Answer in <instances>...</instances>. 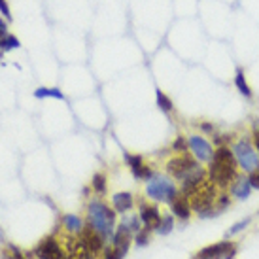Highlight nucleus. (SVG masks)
Masks as SVG:
<instances>
[{
  "label": "nucleus",
  "mask_w": 259,
  "mask_h": 259,
  "mask_svg": "<svg viewBox=\"0 0 259 259\" xmlns=\"http://www.w3.org/2000/svg\"><path fill=\"white\" fill-rule=\"evenodd\" d=\"M34 97H36V99H48V97H51V99H57V101H65V95L61 93L59 89H55V87H51V89L40 87V89L34 91Z\"/></svg>",
  "instance_id": "18"
},
{
  "label": "nucleus",
  "mask_w": 259,
  "mask_h": 259,
  "mask_svg": "<svg viewBox=\"0 0 259 259\" xmlns=\"http://www.w3.org/2000/svg\"><path fill=\"white\" fill-rule=\"evenodd\" d=\"M170 210L174 212V216L180 218V220H189V216H191V202H189V197H186V195H176L174 197V201L170 202Z\"/></svg>",
  "instance_id": "13"
},
{
  "label": "nucleus",
  "mask_w": 259,
  "mask_h": 259,
  "mask_svg": "<svg viewBox=\"0 0 259 259\" xmlns=\"http://www.w3.org/2000/svg\"><path fill=\"white\" fill-rule=\"evenodd\" d=\"M133 176H135V178H138V180H146V182H148V180H151V178H153L155 174H153V170H151V168L148 165H142L137 170V172L133 174Z\"/></svg>",
  "instance_id": "23"
},
{
  "label": "nucleus",
  "mask_w": 259,
  "mask_h": 259,
  "mask_svg": "<svg viewBox=\"0 0 259 259\" xmlns=\"http://www.w3.org/2000/svg\"><path fill=\"white\" fill-rule=\"evenodd\" d=\"M0 12H2V15L6 17L8 21L12 19V14H10V8H8V2H6V0H0Z\"/></svg>",
  "instance_id": "31"
},
{
  "label": "nucleus",
  "mask_w": 259,
  "mask_h": 259,
  "mask_svg": "<svg viewBox=\"0 0 259 259\" xmlns=\"http://www.w3.org/2000/svg\"><path fill=\"white\" fill-rule=\"evenodd\" d=\"M208 180L212 184H216L218 187H227L231 182H235L238 176V163L233 150H229L227 146H220L212 159L208 161Z\"/></svg>",
  "instance_id": "1"
},
{
  "label": "nucleus",
  "mask_w": 259,
  "mask_h": 259,
  "mask_svg": "<svg viewBox=\"0 0 259 259\" xmlns=\"http://www.w3.org/2000/svg\"><path fill=\"white\" fill-rule=\"evenodd\" d=\"M87 216H89V225L93 227L99 235L108 238L114 235V225H115V212L108 208L104 202L93 201L87 208Z\"/></svg>",
  "instance_id": "3"
},
{
  "label": "nucleus",
  "mask_w": 259,
  "mask_h": 259,
  "mask_svg": "<svg viewBox=\"0 0 259 259\" xmlns=\"http://www.w3.org/2000/svg\"><path fill=\"white\" fill-rule=\"evenodd\" d=\"M112 202H114V208L117 210V212H121V214L129 212V210L133 208V204H135L131 193H115L114 197H112Z\"/></svg>",
  "instance_id": "15"
},
{
  "label": "nucleus",
  "mask_w": 259,
  "mask_h": 259,
  "mask_svg": "<svg viewBox=\"0 0 259 259\" xmlns=\"http://www.w3.org/2000/svg\"><path fill=\"white\" fill-rule=\"evenodd\" d=\"M65 246H66V250H65L66 259H91V253L87 252V248L81 238L68 237Z\"/></svg>",
  "instance_id": "10"
},
{
  "label": "nucleus",
  "mask_w": 259,
  "mask_h": 259,
  "mask_svg": "<svg viewBox=\"0 0 259 259\" xmlns=\"http://www.w3.org/2000/svg\"><path fill=\"white\" fill-rule=\"evenodd\" d=\"M150 240V229H140L137 233V244L138 246H146Z\"/></svg>",
  "instance_id": "27"
},
{
  "label": "nucleus",
  "mask_w": 259,
  "mask_h": 259,
  "mask_svg": "<svg viewBox=\"0 0 259 259\" xmlns=\"http://www.w3.org/2000/svg\"><path fill=\"white\" fill-rule=\"evenodd\" d=\"M104 259H123V253L117 250V248H108L106 252H104Z\"/></svg>",
  "instance_id": "28"
},
{
  "label": "nucleus",
  "mask_w": 259,
  "mask_h": 259,
  "mask_svg": "<svg viewBox=\"0 0 259 259\" xmlns=\"http://www.w3.org/2000/svg\"><path fill=\"white\" fill-rule=\"evenodd\" d=\"M253 146H255V150L259 153V123L255 121L253 123Z\"/></svg>",
  "instance_id": "32"
},
{
  "label": "nucleus",
  "mask_w": 259,
  "mask_h": 259,
  "mask_svg": "<svg viewBox=\"0 0 259 259\" xmlns=\"http://www.w3.org/2000/svg\"><path fill=\"white\" fill-rule=\"evenodd\" d=\"M199 168H201V166H199V163H197V159L189 157L187 153H180L178 157L170 159V161L166 163V170H168V174L174 176L176 180H180V182L189 178V176L197 172Z\"/></svg>",
  "instance_id": "6"
},
{
  "label": "nucleus",
  "mask_w": 259,
  "mask_h": 259,
  "mask_svg": "<svg viewBox=\"0 0 259 259\" xmlns=\"http://www.w3.org/2000/svg\"><path fill=\"white\" fill-rule=\"evenodd\" d=\"M201 129L204 131V133H210V131H214V127H212L210 123H202V125H201Z\"/></svg>",
  "instance_id": "34"
},
{
  "label": "nucleus",
  "mask_w": 259,
  "mask_h": 259,
  "mask_svg": "<svg viewBox=\"0 0 259 259\" xmlns=\"http://www.w3.org/2000/svg\"><path fill=\"white\" fill-rule=\"evenodd\" d=\"M140 220L146 225V229H157L159 223H161V212H159L157 206H148V204H142L140 206Z\"/></svg>",
  "instance_id": "11"
},
{
  "label": "nucleus",
  "mask_w": 259,
  "mask_h": 259,
  "mask_svg": "<svg viewBox=\"0 0 259 259\" xmlns=\"http://www.w3.org/2000/svg\"><path fill=\"white\" fill-rule=\"evenodd\" d=\"M155 101H157V106L163 110V112H172V108H174L172 101H170L163 91H157V93H155Z\"/></svg>",
  "instance_id": "19"
},
{
  "label": "nucleus",
  "mask_w": 259,
  "mask_h": 259,
  "mask_svg": "<svg viewBox=\"0 0 259 259\" xmlns=\"http://www.w3.org/2000/svg\"><path fill=\"white\" fill-rule=\"evenodd\" d=\"M235 253H237V248L233 246V242L222 240V242L202 248L201 252L195 255V259H231L235 257Z\"/></svg>",
  "instance_id": "7"
},
{
  "label": "nucleus",
  "mask_w": 259,
  "mask_h": 259,
  "mask_svg": "<svg viewBox=\"0 0 259 259\" xmlns=\"http://www.w3.org/2000/svg\"><path fill=\"white\" fill-rule=\"evenodd\" d=\"M174 227V220L170 216H165L163 220H161V223H159V227L155 231H157L159 235H166V233H170Z\"/></svg>",
  "instance_id": "22"
},
{
  "label": "nucleus",
  "mask_w": 259,
  "mask_h": 259,
  "mask_svg": "<svg viewBox=\"0 0 259 259\" xmlns=\"http://www.w3.org/2000/svg\"><path fill=\"white\" fill-rule=\"evenodd\" d=\"M131 235H133V231L129 229V225L123 222L119 227H117V233L112 235V242H114V248H117L119 252L125 255L127 250H129V244H131Z\"/></svg>",
  "instance_id": "12"
},
{
  "label": "nucleus",
  "mask_w": 259,
  "mask_h": 259,
  "mask_svg": "<svg viewBox=\"0 0 259 259\" xmlns=\"http://www.w3.org/2000/svg\"><path fill=\"white\" fill-rule=\"evenodd\" d=\"M146 193L153 201H165L172 202L174 197L178 195V189L174 186V182H170L165 176H153L151 180H148V187Z\"/></svg>",
  "instance_id": "5"
},
{
  "label": "nucleus",
  "mask_w": 259,
  "mask_h": 259,
  "mask_svg": "<svg viewBox=\"0 0 259 259\" xmlns=\"http://www.w3.org/2000/svg\"><path fill=\"white\" fill-rule=\"evenodd\" d=\"M8 36L6 32V23H2V19H0V48H2V42H4V38Z\"/></svg>",
  "instance_id": "33"
},
{
  "label": "nucleus",
  "mask_w": 259,
  "mask_h": 259,
  "mask_svg": "<svg viewBox=\"0 0 259 259\" xmlns=\"http://www.w3.org/2000/svg\"><path fill=\"white\" fill-rule=\"evenodd\" d=\"M63 225H65V229L68 231V233H72V235H81V231H83V222H81L78 216H74V214L63 216Z\"/></svg>",
  "instance_id": "16"
},
{
  "label": "nucleus",
  "mask_w": 259,
  "mask_h": 259,
  "mask_svg": "<svg viewBox=\"0 0 259 259\" xmlns=\"http://www.w3.org/2000/svg\"><path fill=\"white\" fill-rule=\"evenodd\" d=\"M248 180H250V184H252L253 189H259V166L253 170L250 176H248Z\"/></svg>",
  "instance_id": "30"
},
{
  "label": "nucleus",
  "mask_w": 259,
  "mask_h": 259,
  "mask_svg": "<svg viewBox=\"0 0 259 259\" xmlns=\"http://www.w3.org/2000/svg\"><path fill=\"white\" fill-rule=\"evenodd\" d=\"M187 148H189V144L186 142V138L176 137V140H174V144H172V150L176 151V153H186Z\"/></svg>",
  "instance_id": "25"
},
{
  "label": "nucleus",
  "mask_w": 259,
  "mask_h": 259,
  "mask_svg": "<svg viewBox=\"0 0 259 259\" xmlns=\"http://www.w3.org/2000/svg\"><path fill=\"white\" fill-rule=\"evenodd\" d=\"M125 161H127V165H129L131 172H133V174L137 172L138 168L144 165V163H142V157H140V155H131V153H125Z\"/></svg>",
  "instance_id": "21"
},
{
  "label": "nucleus",
  "mask_w": 259,
  "mask_h": 259,
  "mask_svg": "<svg viewBox=\"0 0 259 259\" xmlns=\"http://www.w3.org/2000/svg\"><path fill=\"white\" fill-rule=\"evenodd\" d=\"M91 186H93V189L97 191V193H104L106 191V176L101 172H97L93 176V182H91Z\"/></svg>",
  "instance_id": "20"
},
{
  "label": "nucleus",
  "mask_w": 259,
  "mask_h": 259,
  "mask_svg": "<svg viewBox=\"0 0 259 259\" xmlns=\"http://www.w3.org/2000/svg\"><path fill=\"white\" fill-rule=\"evenodd\" d=\"M79 238L83 240L87 252L91 253V255H97V253L104 248V237H102V235H99V233H97L91 225H89V227H83V231H81Z\"/></svg>",
  "instance_id": "9"
},
{
  "label": "nucleus",
  "mask_w": 259,
  "mask_h": 259,
  "mask_svg": "<svg viewBox=\"0 0 259 259\" xmlns=\"http://www.w3.org/2000/svg\"><path fill=\"white\" fill-rule=\"evenodd\" d=\"M233 153L237 157L238 168L244 172L252 174L255 168L259 166V153L255 150V146L248 140V138H240L233 146Z\"/></svg>",
  "instance_id": "4"
},
{
  "label": "nucleus",
  "mask_w": 259,
  "mask_h": 259,
  "mask_svg": "<svg viewBox=\"0 0 259 259\" xmlns=\"http://www.w3.org/2000/svg\"><path fill=\"white\" fill-rule=\"evenodd\" d=\"M235 85H237L238 93L244 95L246 99L252 97V89H250L248 81H246V76H244V72H242V68H237V74H235Z\"/></svg>",
  "instance_id": "17"
},
{
  "label": "nucleus",
  "mask_w": 259,
  "mask_h": 259,
  "mask_svg": "<svg viewBox=\"0 0 259 259\" xmlns=\"http://www.w3.org/2000/svg\"><path fill=\"white\" fill-rule=\"evenodd\" d=\"M252 189L253 187L250 184V180L244 178V176H237L235 182L231 184V193H233V197H237V199H248L250 193H252Z\"/></svg>",
  "instance_id": "14"
},
{
  "label": "nucleus",
  "mask_w": 259,
  "mask_h": 259,
  "mask_svg": "<svg viewBox=\"0 0 259 259\" xmlns=\"http://www.w3.org/2000/svg\"><path fill=\"white\" fill-rule=\"evenodd\" d=\"M229 195H225V193H223V195H220V197H218V199H216V204H218V206H216V210H223V208H227V206H229Z\"/></svg>",
  "instance_id": "29"
},
{
  "label": "nucleus",
  "mask_w": 259,
  "mask_h": 259,
  "mask_svg": "<svg viewBox=\"0 0 259 259\" xmlns=\"http://www.w3.org/2000/svg\"><path fill=\"white\" fill-rule=\"evenodd\" d=\"M216 199H218V186L210 180L202 182L201 186L189 195L191 208L199 214V218H210L216 214Z\"/></svg>",
  "instance_id": "2"
},
{
  "label": "nucleus",
  "mask_w": 259,
  "mask_h": 259,
  "mask_svg": "<svg viewBox=\"0 0 259 259\" xmlns=\"http://www.w3.org/2000/svg\"><path fill=\"white\" fill-rule=\"evenodd\" d=\"M14 48H19V40L15 36H12V34H8L6 38H4V42H2V50H14Z\"/></svg>",
  "instance_id": "26"
},
{
  "label": "nucleus",
  "mask_w": 259,
  "mask_h": 259,
  "mask_svg": "<svg viewBox=\"0 0 259 259\" xmlns=\"http://www.w3.org/2000/svg\"><path fill=\"white\" fill-rule=\"evenodd\" d=\"M250 225V218H246L244 222H238V223H235L233 227H231L229 231H227V238H231V237H235L237 233H240V231H244L246 227Z\"/></svg>",
  "instance_id": "24"
},
{
  "label": "nucleus",
  "mask_w": 259,
  "mask_h": 259,
  "mask_svg": "<svg viewBox=\"0 0 259 259\" xmlns=\"http://www.w3.org/2000/svg\"><path fill=\"white\" fill-rule=\"evenodd\" d=\"M14 259H25V257H23L21 253H19V252H17V250H15V253H14Z\"/></svg>",
  "instance_id": "35"
},
{
  "label": "nucleus",
  "mask_w": 259,
  "mask_h": 259,
  "mask_svg": "<svg viewBox=\"0 0 259 259\" xmlns=\"http://www.w3.org/2000/svg\"><path fill=\"white\" fill-rule=\"evenodd\" d=\"M187 144H189V151L193 153V157L197 161H210L212 155H214V150H212L210 142L206 138H202L201 135H191Z\"/></svg>",
  "instance_id": "8"
}]
</instances>
